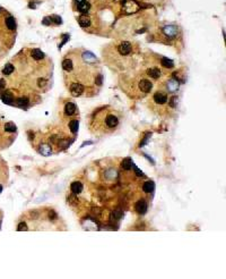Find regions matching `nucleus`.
Returning a JSON list of instances; mask_svg holds the SVG:
<instances>
[{
  "instance_id": "obj_1",
  "label": "nucleus",
  "mask_w": 226,
  "mask_h": 279,
  "mask_svg": "<svg viewBox=\"0 0 226 279\" xmlns=\"http://www.w3.org/2000/svg\"><path fill=\"white\" fill-rule=\"evenodd\" d=\"M123 10H124V13H127V14L135 13V12L138 10V5H137L133 0H124Z\"/></svg>"
},
{
  "instance_id": "obj_2",
  "label": "nucleus",
  "mask_w": 226,
  "mask_h": 279,
  "mask_svg": "<svg viewBox=\"0 0 226 279\" xmlns=\"http://www.w3.org/2000/svg\"><path fill=\"white\" fill-rule=\"evenodd\" d=\"M84 91H85V87L80 83H73L70 85V93L73 97H79L83 94Z\"/></svg>"
},
{
  "instance_id": "obj_3",
  "label": "nucleus",
  "mask_w": 226,
  "mask_h": 279,
  "mask_svg": "<svg viewBox=\"0 0 226 279\" xmlns=\"http://www.w3.org/2000/svg\"><path fill=\"white\" fill-rule=\"evenodd\" d=\"M105 124H106L107 128L113 129L119 125V118L115 116V115H109L105 118Z\"/></svg>"
},
{
  "instance_id": "obj_4",
  "label": "nucleus",
  "mask_w": 226,
  "mask_h": 279,
  "mask_svg": "<svg viewBox=\"0 0 226 279\" xmlns=\"http://www.w3.org/2000/svg\"><path fill=\"white\" fill-rule=\"evenodd\" d=\"M163 32L169 38H174L175 35L178 34V27L174 25H167L163 29Z\"/></svg>"
},
{
  "instance_id": "obj_5",
  "label": "nucleus",
  "mask_w": 226,
  "mask_h": 279,
  "mask_svg": "<svg viewBox=\"0 0 226 279\" xmlns=\"http://www.w3.org/2000/svg\"><path fill=\"white\" fill-rule=\"evenodd\" d=\"M119 52L123 56H128L129 53L131 52V44L127 42V41H123L119 46Z\"/></svg>"
},
{
  "instance_id": "obj_6",
  "label": "nucleus",
  "mask_w": 226,
  "mask_h": 279,
  "mask_svg": "<svg viewBox=\"0 0 226 279\" xmlns=\"http://www.w3.org/2000/svg\"><path fill=\"white\" fill-rule=\"evenodd\" d=\"M152 87H153V84H152V82H149L148 80H142V81L139 82V89H140V91H142L144 93L150 92Z\"/></svg>"
},
{
  "instance_id": "obj_7",
  "label": "nucleus",
  "mask_w": 226,
  "mask_h": 279,
  "mask_svg": "<svg viewBox=\"0 0 226 279\" xmlns=\"http://www.w3.org/2000/svg\"><path fill=\"white\" fill-rule=\"evenodd\" d=\"M1 100L6 104H13L14 103V95L10 91H5L1 94Z\"/></svg>"
},
{
  "instance_id": "obj_8",
  "label": "nucleus",
  "mask_w": 226,
  "mask_h": 279,
  "mask_svg": "<svg viewBox=\"0 0 226 279\" xmlns=\"http://www.w3.org/2000/svg\"><path fill=\"white\" fill-rule=\"evenodd\" d=\"M147 203H146L145 200H140V201H138L136 203V210L138 213H140V215H144V213H146V211H147Z\"/></svg>"
},
{
  "instance_id": "obj_9",
  "label": "nucleus",
  "mask_w": 226,
  "mask_h": 279,
  "mask_svg": "<svg viewBox=\"0 0 226 279\" xmlns=\"http://www.w3.org/2000/svg\"><path fill=\"white\" fill-rule=\"evenodd\" d=\"M78 23H79V25H80L83 29H86V27H88V26H90V18L88 17V16H86V14L80 15V16L78 17Z\"/></svg>"
},
{
  "instance_id": "obj_10",
  "label": "nucleus",
  "mask_w": 226,
  "mask_h": 279,
  "mask_svg": "<svg viewBox=\"0 0 226 279\" xmlns=\"http://www.w3.org/2000/svg\"><path fill=\"white\" fill-rule=\"evenodd\" d=\"M77 5H78V10H79L80 13H83V14H87L88 12H90V2H88V1H86V0H84L83 2H79V4H77Z\"/></svg>"
},
{
  "instance_id": "obj_11",
  "label": "nucleus",
  "mask_w": 226,
  "mask_h": 279,
  "mask_svg": "<svg viewBox=\"0 0 226 279\" xmlns=\"http://www.w3.org/2000/svg\"><path fill=\"white\" fill-rule=\"evenodd\" d=\"M83 189H84V186L80 182H74L73 184L70 185V189L74 194H79L83 191Z\"/></svg>"
},
{
  "instance_id": "obj_12",
  "label": "nucleus",
  "mask_w": 226,
  "mask_h": 279,
  "mask_svg": "<svg viewBox=\"0 0 226 279\" xmlns=\"http://www.w3.org/2000/svg\"><path fill=\"white\" fill-rule=\"evenodd\" d=\"M76 104L73 102H68L66 106H64V112H66V115H68V116H71V115H74L75 112H76Z\"/></svg>"
},
{
  "instance_id": "obj_13",
  "label": "nucleus",
  "mask_w": 226,
  "mask_h": 279,
  "mask_svg": "<svg viewBox=\"0 0 226 279\" xmlns=\"http://www.w3.org/2000/svg\"><path fill=\"white\" fill-rule=\"evenodd\" d=\"M154 100H155V102L156 103L163 104V103H165L167 101V97H166V94H164V93L157 92V93H155V95H154Z\"/></svg>"
},
{
  "instance_id": "obj_14",
  "label": "nucleus",
  "mask_w": 226,
  "mask_h": 279,
  "mask_svg": "<svg viewBox=\"0 0 226 279\" xmlns=\"http://www.w3.org/2000/svg\"><path fill=\"white\" fill-rule=\"evenodd\" d=\"M142 189L145 191L146 193H152L154 189H155V184H154V182H152V180L145 182V184L142 186Z\"/></svg>"
},
{
  "instance_id": "obj_15",
  "label": "nucleus",
  "mask_w": 226,
  "mask_h": 279,
  "mask_svg": "<svg viewBox=\"0 0 226 279\" xmlns=\"http://www.w3.org/2000/svg\"><path fill=\"white\" fill-rule=\"evenodd\" d=\"M179 89V82L175 81V80H171V81L167 82V90L170 92H175V91Z\"/></svg>"
},
{
  "instance_id": "obj_16",
  "label": "nucleus",
  "mask_w": 226,
  "mask_h": 279,
  "mask_svg": "<svg viewBox=\"0 0 226 279\" xmlns=\"http://www.w3.org/2000/svg\"><path fill=\"white\" fill-rule=\"evenodd\" d=\"M28 103H30V101L27 98H19L15 101V106H17L19 108H26L28 106Z\"/></svg>"
},
{
  "instance_id": "obj_17",
  "label": "nucleus",
  "mask_w": 226,
  "mask_h": 279,
  "mask_svg": "<svg viewBox=\"0 0 226 279\" xmlns=\"http://www.w3.org/2000/svg\"><path fill=\"white\" fill-rule=\"evenodd\" d=\"M31 55H32V57H33L35 60H41L44 58V53H43L40 49H33L32 52H31Z\"/></svg>"
},
{
  "instance_id": "obj_18",
  "label": "nucleus",
  "mask_w": 226,
  "mask_h": 279,
  "mask_svg": "<svg viewBox=\"0 0 226 279\" xmlns=\"http://www.w3.org/2000/svg\"><path fill=\"white\" fill-rule=\"evenodd\" d=\"M40 153L43 155H51V148H50V145H47V144H42V145H40Z\"/></svg>"
},
{
  "instance_id": "obj_19",
  "label": "nucleus",
  "mask_w": 226,
  "mask_h": 279,
  "mask_svg": "<svg viewBox=\"0 0 226 279\" xmlns=\"http://www.w3.org/2000/svg\"><path fill=\"white\" fill-rule=\"evenodd\" d=\"M73 61L70 59H64V61H62V68H64V70H66V72H71L73 70Z\"/></svg>"
},
{
  "instance_id": "obj_20",
  "label": "nucleus",
  "mask_w": 226,
  "mask_h": 279,
  "mask_svg": "<svg viewBox=\"0 0 226 279\" xmlns=\"http://www.w3.org/2000/svg\"><path fill=\"white\" fill-rule=\"evenodd\" d=\"M132 166H133V161H132V159H130V158H126V159H123V161H122V168H123L124 170H129V169H131Z\"/></svg>"
},
{
  "instance_id": "obj_21",
  "label": "nucleus",
  "mask_w": 226,
  "mask_h": 279,
  "mask_svg": "<svg viewBox=\"0 0 226 279\" xmlns=\"http://www.w3.org/2000/svg\"><path fill=\"white\" fill-rule=\"evenodd\" d=\"M148 75H149L150 77L152 78H158L159 76H161V70L158 68H150V69H148Z\"/></svg>"
},
{
  "instance_id": "obj_22",
  "label": "nucleus",
  "mask_w": 226,
  "mask_h": 279,
  "mask_svg": "<svg viewBox=\"0 0 226 279\" xmlns=\"http://www.w3.org/2000/svg\"><path fill=\"white\" fill-rule=\"evenodd\" d=\"M5 131L8 133H14V132H16V125L11 121H8L5 124Z\"/></svg>"
},
{
  "instance_id": "obj_23",
  "label": "nucleus",
  "mask_w": 226,
  "mask_h": 279,
  "mask_svg": "<svg viewBox=\"0 0 226 279\" xmlns=\"http://www.w3.org/2000/svg\"><path fill=\"white\" fill-rule=\"evenodd\" d=\"M78 126H79L78 120H76V119L70 120V123H69V129H70L73 133H77V131H78Z\"/></svg>"
},
{
  "instance_id": "obj_24",
  "label": "nucleus",
  "mask_w": 226,
  "mask_h": 279,
  "mask_svg": "<svg viewBox=\"0 0 226 279\" xmlns=\"http://www.w3.org/2000/svg\"><path fill=\"white\" fill-rule=\"evenodd\" d=\"M6 25L8 27L9 30H15L16 29V22H15V18L14 17H8L6 19Z\"/></svg>"
},
{
  "instance_id": "obj_25",
  "label": "nucleus",
  "mask_w": 226,
  "mask_h": 279,
  "mask_svg": "<svg viewBox=\"0 0 226 279\" xmlns=\"http://www.w3.org/2000/svg\"><path fill=\"white\" fill-rule=\"evenodd\" d=\"M11 73H14V66L11 64H7L2 68V74L4 75H10Z\"/></svg>"
},
{
  "instance_id": "obj_26",
  "label": "nucleus",
  "mask_w": 226,
  "mask_h": 279,
  "mask_svg": "<svg viewBox=\"0 0 226 279\" xmlns=\"http://www.w3.org/2000/svg\"><path fill=\"white\" fill-rule=\"evenodd\" d=\"M161 63H162V65L165 67V68H172V67L174 66L173 61H172L171 59H169V58H165V57L162 58V61H161Z\"/></svg>"
},
{
  "instance_id": "obj_27",
  "label": "nucleus",
  "mask_w": 226,
  "mask_h": 279,
  "mask_svg": "<svg viewBox=\"0 0 226 279\" xmlns=\"http://www.w3.org/2000/svg\"><path fill=\"white\" fill-rule=\"evenodd\" d=\"M122 216H123V213L119 210L113 211V213H112V217H114V219H121V218H122Z\"/></svg>"
},
{
  "instance_id": "obj_28",
  "label": "nucleus",
  "mask_w": 226,
  "mask_h": 279,
  "mask_svg": "<svg viewBox=\"0 0 226 279\" xmlns=\"http://www.w3.org/2000/svg\"><path fill=\"white\" fill-rule=\"evenodd\" d=\"M51 19H52V23H54L56 25H59V24H61V23H62V21H61V18H60V16H57V15H54V16H52Z\"/></svg>"
},
{
  "instance_id": "obj_29",
  "label": "nucleus",
  "mask_w": 226,
  "mask_h": 279,
  "mask_svg": "<svg viewBox=\"0 0 226 279\" xmlns=\"http://www.w3.org/2000/svg\"><path fill=\"white\" fill-rule=\"evenodd\" d=\"M27 229H28V228H27V225H26L25 223H19V225H18V227H17L18 232H21V230H27Z\"/></svg>"
},
{
  "instance_id": "obj_30",
  "label": "nucleus",
  "mask_w": 226,
  "mask_h": 279,
  "mask_svg": "<svg viewBox=\"0 0 226 279\" xmlns=\"http://www.w3.org/2000/svg\"><path fill=\"white\" fill-rule=\"evenodd\" d=\"M43 24H44V25H51V24H52L51 17H45V18H44V19H43Z\"/></svg>"
},
{
  "instance_id": "obj_31",
  "label": "nucleus",
  "mask_w": 226,
  "mask_h": 279,
  "mask_svg": "<svg viewBox=\"0 0 226 279\" xmlns=\"http://www.w3.org/2000/svg\"><path fill=\"white\" fill-rule=\"evenodd\" d=\"M5 86H6V81L5 80H0V90L5 89Z\"/></svg>"
},
{
  "instance_id": "obj_32",
  "label": "nucleus",
  "mask_w": 226,
  "mask_h": 279,
  "mask_svg": "<svg viewBox=\"0 0 226 279\" xmlns=\"http://www.w3.org/2000/svg\"><path fill=\"white\" fill-rule=\"evenodd\" d=\"M176 100H178V99H176L175 97H173V98H172V100H171V102H170L171 107H175V101H176Z\"/></svg>"
},
{
  "instance_id": "obj_33",
  "label": "nucleus",
  "mask_w": 226,
  "mask_h": 279,
  "mask_svg": "<svg viewBox=\"0 0 226 279\" xmlns=\"http://www.w3.org/2000/svg\"><path fill=\"white\" fill-rule=\"evenodd\" d=\"M75 1H76L77 4H79V2H83V1H84V0H75Z\"/></svg>"
},
{
  "instance_id": "obj_34",
  "label": "nucleus",
  "mask_w": 226,
  "mask_h": 279,
  "mask_svg": "<svg viewBox=\"0 0 226 279\" xmlns=\"http://www.w3.org/2000/svg\"><path fill=\"white\" fill-rule=\"evenodd\" d=\"M115 1H118V2H123L124 0H115Z\"/></svg>"
},
{
  "instance_id": "obj_35",
  "label": "nucleus",
  "mask_w": 226,
  "mask_h": 279,
  "mask_svg": "<svg viewBox=\"0 0 226 279\" xmlns=\"http://www.w3.org/2000/svg\"><path fill=\"white\" fill-rule=\"evenodd\" d=\"M1 192H2V186L0 185V193H1Z\"/></svg>"
},
{
  "instance_id": "obj_36",
  "label": "nucleus",
  "mask_w": 226,
  "mask_h": 279,
  "mask_svg": "<svg viewBox=\"0 0 226 279\" xmlns=\"http://www.w3.org/2000/svg\"><path fill=\"white\" fill-rule=\"evenodd\" d=\"M0 227H1V223H0Z\"/></svg>"
},
{
  "instance_id": "obj_37",
  "label": "nucleus",
  "mask_w": 226,
  "mask_h": 279,
  "mask_svg": "<svg viewBox=\"0 0 226 279\" xmlns=\"http://www.w3.org/2000/svg\"><path fill=\"white\" fill-rule=\"evenodd\" d=\"M0 9H1V8H0Z\"/></svg>"
}]
</instances>
